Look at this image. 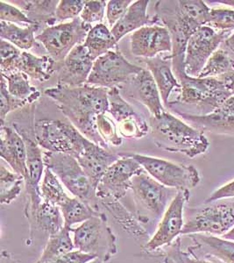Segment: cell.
I'll return each mask as SVG.
<instances>
[{
    "label": "cell",
    "mask_w": 234,
    "mask_h": 263,
    "mask_svg": "<svg viewBox=\"0 0 234 263\" xmlns=\"http://www.w3.org/2000/svg\"><path fill=\"white\" fill-rule=\"evenodd\" d=\"M55 102L62 114L82 135L99 146L111 149L103 141L96 128V118L109 110L108 90L84 84L69 86L57 84L44 91Z\"/></svg>",
    "instance_id": "obj_1"
},
{
    "label": "cell",
    "mask_w": 234,
    "mask_h": 263,
    "mask_svg": "<svg viewBox=\"0 0 234 263\" xmlns=\"http://www.w3.org/2000/svg\"><path fill=\"white\" fill-rule=\"evenodd\" d=\"M154 8L162 26L171 35L173 70L180 81L187 75L184 65L187 43L196 31L207 26L210 8L201 0L158 1Z\"/></svg>",
    "instance_id": "obj_2"
},
{
    "label": "cell",
    "mask_w": 234,
    "mask_h": 263,
    "mask_svg": "<svg viewBox=\"0 0 234 263\" xmlns=\"http://www.w3.org/2000/svg\"><path fill=\"white\" fill-rule=\"evenodd\" d=\"M149 126L156 147L168 152L180 153L194 159L210 147L204 132L168 111L157 118L150 116Z\"/></svg>",
    "instance_id": "obj_3"
},
{
    "label": "cell",
    "mask_w": 234,
    "mask_h": 263,
    "mask_svg": "<svg viewBox=\"0 0 234 263\" xmlns=\"http://www.w3.org/2000/svg\"><path fill=\"white\" fill-rule=\"evenodd\" d=\"M43 160L46 167L56 175L72 197L84 201L96 212L104 213L96 190L75 157L68 154L44 151Z\"/></svg>",
    "instance_id": "obj_4"
},
{
    "label": "cell",
    "mask_w": 234,
    "mask_h": 263,
    "mask_svg": "<svg viewBox=\"0 0 234 263\" xmlns=\"http://www.w3.org/2000/svg\"><path fill=\"white\" fill-rule=\"evenodd\" d=\"M105 213L71 228L75 249L107 262L119 251L118 238Z\"/></svg>",
    "instance_id": "obj_5"
},
{
    "label": "cell",
    "mask_w": 234,
    "mask_h": 263,
    "mask_svg": "<svg viewBox=\"0 0 234 263\" xmlns=\"http://www.w3.org/2000/svg\"><path fill=\"white\" fill-rule=\"evenodd\" d=\"M131 191L138 210L136 216L142 224L160 220L178 192L162 185L145 171L132 178Z\"/></svg>",
    "instance_id": "obj_6"
},
{
    "label": "cell",
    "mask_w": 234,
    "mask_h": 263,
    "mask_svg": "<svg viewBox=\"0 0 234 263\" xmlns=\"http://www.w3.org/2000/svg\"><path fill=\"white\" fill-rule=\"evenodd\" d=\"M34 123L35 121L32 120L28 125L15 122L12 126L24 139L27 147V178L25 186L26 203L24 213L27 220L33 217L43 201L40 185L46 168L42 147H40L34 135Z\"/></svg>",
    "instance_id": "obj_7"
},
{
    "label": "cell",
    "mask_w": 234,
    "mask_h": 263,
    "mask_svg": "<svg viewBox=\"0 0 234 263\" xmlns=\"http://www.w3.org/2000/svg\"><path fill=\"white\" fill-rule=\"evenodd\" d=\"M134 159L142 168L162 185L177 191H190L199 184L201 177L192 165L178 164L162 158L135 153H120Z\"/></svg>",
    "instance_id": "obj_8"
},
{
    "label": "cell",
    "mask_w": 234,
    "mask_h": 263,
    "mask_svg": "<svg viewBox=\"0 0 234 263\" xmlns=\"http://www.w3.org/2000/svg\"><path fill=\"white\" fill-rule=\"evenodd\" d=\"M179 82L182 86L180 96L177 101L169 102L168 106L177 104L194 105L201 110V114H209L231 97L219 78H192L186 75Z\"/></svg>",
    "instance_id": "obj_9"
},
{
    "label": "cell",
    "mask_w": 234,
    "mask_h": 263,
    "mask_svg": "<svg viewBox=\"0 0 234 263\" xmlns=\"http://www.w3.org/2000/svg\"><path fill=\"white\" fill-rule=\"evenodd\" d=\"M233 227L234 201H216L190 210L182 235L204 233L222 237Z\"/></svg>",
    "instance_id": "obj_10"
},
{
    "label": "cell",
    "mask_w": 234,
    "mask_h": 263,
    "mask_svg": "<svg viewBox=\"0 0 234 263\" xmlns=\"http://www.w3.org/2000/svg\"><path fill=\"white\" fill-rule=\"evenodd\" d=\"M34 135L42 149L74 157L88 140L69 121L48 119L35 121Z\"/></svg>",
    "instance_id": "obj_11"
},
{
    "label": "cell",
    "mask_w": 234,
    "mask_h": 263,
    "mask_svg": "<svg viewBox=\"0 0 234 263\" xmlns=\"http://www.w3.org/2000/svg\"><path fill=\"white\" fill-rule=\"evenodd\" d=\"M92 27L84 24L80 17L72 21L46 27L38 33L36 41L56 63L63 62L73 48L84 44Z\"/></svg>",
    "instance_id": "obj_12"
},
{
    "label": "cell",
    "mask_w": 234,
    "mask_h": 263,
    "mask_svg": "<svg viewBox=\"0 0 234 263\" xmlns=\"http://www.w3.org/2000/svg\"><path fill=\"white\" fill-rule=\"evenodd\" d=\"M143 70V68L130 63L119 48L109 51L94 61L87 84L107 90L122 87Z\"/></svg>",
    "instance_id": "obj_13"
},
{
    "label": "cell",
    "mask_w": 234,
    "mask_h": 263,
    "mask_svg": "<svg viewBox=\"0 0 234 263\" xmlns=\"http://www.w3.org/2000/svg\"><path fill=\"white\" fill-rule=\"evenodd\" d=\"M189 191H179L160 219L153 235L147 239L143 251L151 254L171 245L182 235L184 227V208L189 201Z\"/></svg>",
    "instance_id": "obj_14"
},
{
    "label": "cell",
    "mask_w": 234,
    "mask_h": 263,
    "mask_svg": "<svg viewBox=\"0 0 234 263\" xmlns=\"http://www.w3.org/2000/svg\"><path fill=\"white\" fill-rule=\"evenodd\" d=\"M231 34L219 32L209 26H204L196 31L187 43L184 61L187 75L198 78L210 57Z\"/></svg>",
    "instance_id": "obj_15"
},
{
    "label": "cell",
    "mask_w": 234,
    "mask_h": 263,
    "mask_svg": "<svg viewBox=\"0 0 234 263\" xmlns=\"http://www.w3.org/2000/svg\"><path fill=\"white\" fill-rule=\"evenodd\" d=\"M109 167L96 186V194L99 200L114 199L120 201L131 190L132 178L144 171L134 159L121 156Z\"/></svg>",
    "instance_id": "obj_16"
},
{
    "label": "cell",
    "mask_w": 234,
    "mask_h": 263,
    "mask_svg": "<svg viewBox=\"0 0 234 263\" xmlns=\"http://www.w3.org/2000/svg\"><path fill=\"white\" fill-rule=\"evenodd\" d=\"M108 114L123 139L140 140L150 133L149 123L124 99L118 87L108 90Z\"/></svg>",
    "instance_id": "obj_17"
},
{
    "label": "cell",
    "mask_w": 234,
    "mask_h": 263,
    "mask_svg": "<svg viewBox=\"0 0 234 263\" xmlns=\"http://www.w3.org/2000/svg\"><path fill=\"white\" fill-rule=\"evenodd\" d=\"M130 50L132 55L143 59L172 53L171 35L162 25L142 27L131 34Z\"/></svg>",
    "instance_id": "obj_18"
},
{
    "label": "cell",
    "mask_w": 234,
    "mask_h": 263,
    "mask_svg": "<svg viewBox=\"0 0 234 263\" xmlns=\"http://www.w3.org/2000/svg\"><path fill=\"white\" fill-rule=\"evenodd\" d=\"M94 61L84 44L77 45L65 59L57 63V84L80 86L87 84Z\"/></svg>",
    "instance_id": "obj_19"
},
{
    "label": "cell",
    "mask_w": 234,
    "mask_h": 263,
    "mask_svg": "<svg viewBox=\"0 0 234 263\" xmlns=\"http://www.w3.org/2000/svg\"><path fill=\"white\" fill-rule=\"evenodd\" d=\"M75 157L96 190L103 176L111 165L117 162L120 156L88 139Z\"/></svg>",
    "instance_id": "obj_20"
},
{
    "label": "cell",
    "mask_w": 234,
    "mask_h": 263,
    "mask_svg": "<svg viewBox=\"0 0 234 263\" xmlns=\"http://www.w3.org/2000/svg\"><path fill=\"white\" fill-rule=\"evenodd\" d=\"M126 85L128 86V97L144 105L151 117L157 118L165 112L159 89L149 70L143 69Z\"/></svg>",
    "instance_id": "obj_21"
},
{
    "label": "cell",
    "mask_w": 234,
    "mask_h": 263,
    "mask_svg": "<svg viewBox=\"0 0 234 263\" xmlns=\"http://www.w3.org/2000/svg\"><path fill=\"white\" fill-rule=\"evenodd\" d=\"M0 155L12 171L27 178V147L24 139L12 126H1Z\"/></svg>",
    "instance_id": "obj_22"
},
{
    "label": "cell",
    "mask_w": 234,
    "mask_h": 263,
    "mask_svg": "<svg viewBox=\"0 0 234 263\" xmlns=\"http://www.w3.org/2000/svg\"><path fill=\"white\" fill-rule=\"evenodd\" d=\"M188 236L193 241V245L187 248L193 257H212L223 263H234V242L204 233H196Z\"/></svg>",
    "instance_id": "obj_23"
},
{
    "label": "cell",
    "mask_w": 234,
    "mask_h": 263,
    "mask_svg": "<svg viewBox=\"0 0 234 263\" xmlns=\"http://www.w3.org/2000/svg\"><path fill=\"white\" fill-rule=\"evenodd\" d=\"M149 0H137L132 2L123 16L111 31L118 43L128 33H134L142 27L153 25H160L161 21L158 16L147 14Z\"/></svg>",
    "instance_id": "obj_24"
},
{
    "label": "cell",
    "mask_w": 234,
    "mask_h": 263,
    "mask_svg": "<svg viewBox=\"0 0 234 263\" xmlns=\"http://www.w3.org/2000/svg\"><path fill=\"white\" fill-rule=\"evenodd\" d=\"M143 62L147 66V70L153 76L164 106L168 107V99L171 93L174 90H181L182 88L173 70L171 54L168 57H162V54H160L150 59H143Z\"/></svg>",
    "instance_id": "obj_25"
},
{
    "label": "cell",
    "mask_w": 234,
    "mask_h": 263,
    "mask_svg": "<svg viewBox=\"0 0 234 263\" xmlns=\"http://www.w3.org/2000/svg\"><path fill=\"white\" fill-rule=\"evenodd\" d=\"M28 222L30 230L27 245L32 244L35 233H42L48 238L65 227L60 207L44 200L42 201L34 215Z\"/></svg>",
    "instance_id": "obj_26"
},
{
    "label": "cell",
    "mask_w": 234,
    "mask_h": 263,
    "mask_svg": "<svg viewBox=\"0 0 234 263\" xmlns=\"http://www.w3.org/2000/svg\"><path fill=\"white\" fill-rule=\"evenodd\" d=\"M184 121L200 131L216 134H234V114L220 108L209 114H192L174 111Z\"/></svg>",
    "instance_id": "obj_27"
},
{
    "label": "cell",
    "mask_w": 234,
    "mask_h": 263,
    "mask_svg": "<svg viewBox=\"0 0 234 263\" xmlns=\"http://www.w3.org/2000/svg\"><path fill=\"white\" fill-rule=\"evenodd\" d=\"M99 201L103 212L108 213L122 230L138 240L148 239V232L140 222L136 214L131 213L120 201L114 199Z\"/></svg>",
    "instance_id": "obj_28"
},
{
    "label": "cell",
    "mask_w": 234,
    "mask_h": 263,
    "mask_svg": "<svg viewBox=\"0 0 234 263\" xmlns=\"http://www.w3.org/2000/svg\"><path fill=\"white\" fill-rule=\"evenodd\" d=\"M57 63L50 55L38 57L28 51H22L16 70L38 82H47L56 73Z\"/></svg>",
    "instance_id": "obj_29"
},
{
    "label": "cell",
    "mask_w": 234,
    "mask_h": 263,
    "mask_svg": "<svg viewBox=\"0 0 234 263\" xmlns=\"http://www.w3.org/2000/svg\"><path fill=\"white\" fill-rule=\"evenodd\" d=\"M58 0H15L11 3L17 4L20 9L26 13L33 24L43 30L46 27L57 24L55 12L59 5Z\"/></svg>",
    "instance_id": "obj_30"
},
{
    "label": "cell",
    "mask_w": 234,
    "mask_h": 263,
    "mask_svg": "<svg viewBox=\"0 0 234 263\" xmlns=\"http://www.w3.org/2000/svg\"><path fill=\"white\" fill-rule=\"evenodd\" d=\"M38 26L21 27L5 21H0L1 40L10 42L22 51L30 50L36 44L37 32H42Z\"/></svg>",
    "instance_id": "obj_31"
},
{
    "label": "cell",
    "mask_w": 234,
    "mask_h": 263,
    "mask_svg": "<svg viewBox=\"0 0 234 263\" xmlns=\"http://www.w3.org/2000/svg\"><path fill=\"white\" fill-rule=\"evenodd\" d=\"M117 44L111 29L103 23L92 27L84 43L93 61L118 48Z\"/></svg>",
    "instance_id": "obj_32"
},
{
    "label": "cell",
    "mask_w": 234,
    "mask_h": 263,
    "mask_svg": "<svg viewBox=\"0 0 234 263\" xmlns=\"http://www.w3.org/2000/svg\"><path fill=\"white\" fill-rule=\"evenodd\" d=\"M71 228H64L47 239L42 254L35 263H46L75 250Z\"/></svg>",
    "instance_id": "obj_33"
},
{
    "label": "cell",
    "mask_w": 234,
    "mask_h": 263,
    "mask_svg": "<svg viewBox=\"0 0 234 263\" xmlns=\"http://www.w3.org/2000/svg\"><path fill=\"white\" fill-rule=\"evenodd\" d=\"M6 79L7 90L16 99L33 105L40 99L41 92L31 84L29 78L23 72L15 70L8 74H1Z\"/></svg>",
    "instance_id": "obj_34"
},
{
    "label": "cell",
    "mask_w": 234,
    "mask_h": 263,
    "mask_svg": "<svg viewBox=\"0 0 234 263\" xmlns=\"http://www.w3.org/2000/svg\"><path fill=\"white\" fill-rule=\"evenodd\" d=\"M59 207L64 219V224L69 228H73L74 226L81 224L90 218L104 213L96 212L84 201L75 197H69Z\"/></svg>",
    "instance_id": "obj_35"
},
{
    "label": "cell",
    "mask_w": 234,
    "mask_h": 263,
    "mask_svg": "<svg viewBox=\"0 0 234 263\" xmlns=\"http://www.w3.org/2000/svg\"><path fill=\"white\" fill-rule=\"evenodd\" d=\"M26 182L21 177L12 170L6 167L2 161L0 167V203L10 204L18 198L25 188Z\"/></svg>",
    "instance_id": "obj_36"
},
{
    "label": "cell",
    "mask_w": 234,
    "mask_h": 263,
    "mask_svg": "<svg viewBox=\"0 0 234 263\" xmlns=\"http://www.w3.org/2000/svg\"><path fill=\"white\" fill-rule=\"evenodd\" d=\"M65 189L66 188L63 186L56 175L51 170L46 167L40 185L42 199L60 206L64 201L70 197L67 193Z\"/></svg>",
    "instance_id": "obj_37"
},
{
    "label": "cell",
    "mask_w": 234,
    "mask_h": 263,
    "mask_svg": "<svg viewBox=\"0 0 234 263\" xmlns=\"http://www.w3.org/2000/svg\"><path fill=\"white\" fill-rule=\"evenodd\" d=\"M234 70V60L225 48H219L210 57L198 78H216Z\"/></svg>",
    "instance_id": "obj_38"
},
{
    "label": "cell",
    "mask_w": 234,
    "mask_h": 263,
    "mask_svg": "<svg viewBox=\"0 0 234 263\" xmlns=\"http://www.w3.org/2000/svg\"><path fill=\"white\" fill-rule=\"evenodd\" d=\"M96 128L100 137L110 148L120 147L123 144V138L118 131L116 123L106 114L99 115L96 118Z\"/></svg>",
    "instance_id": "obj_39"
},
{
    "label": "cell",
    "mask_w": 234,
    "mask_h": 263,
    "mask_svg": "<svg viewBox=\"0 0 234 263\" xmlns=\"http://www.w3.org/2000/svg\"><path fill=\"white\" fill-rule=\"evenodd\" d=\"M208 26L219 32L231 33L234 30L233 8H210Z\"/></svg>",
    "instance_id": "obj_40"
},
{
    "label": "cell",
    "mask_w": 234,
    "mask_h": 263,
    "mask_svg": "<svg viewBox=\"0 0 234 263\" xmlns=\"http://www.w3.org/2000/svg\"><path fill=\"white\" fill-rule=\"evenodd\" d=\"M0 123L1 126L6 125V118L7 115L12 111L20 110L21 108H24L27 105H29L27 102L16 99L14 97L10 94L7 90L6 79L1 77V88H0Z\"/></svg>",
    "instance_id": "obj_41"
},
{
    "label": "cell",
    "mask_w": 234,
    "mask_h": 263,
    "mask_svg": "<svg viewBox=\"0 0 234 263\" xmlns=\"http://www.w3.org/2000/svg\"><path fill=\"white\" fill-rule=\"evenodd\" d=\"M107 1L105 0H88L85 1L80 18L84 24L94 27L101 24L106 12Z\"/></svg>",
    "instance_id": "obj_42"
},
{
    "label": "cell",
    "mask_w": 234,
    "mask_h": 263,
    "mask_svg": "<svg viewBox=\"0 0 234 263\" xmlns=\"http://www.w3.org/2000/svg\"><path fill=\"white\" fill-rule=\"evenodd\" d=\"M22 50L10 42L1 40L0 42V59L1 74H8L15 71L16 66L21 57Z\"/></svg>",
    "instance_id": "obj_43"
},
{
    "label": "cell",
    "mask_w": 234,
    "mask_h": 263,
    "mask_svg": "<svg viewBox=\"0 0 234 263\" xmlns=\"http://www.w3.org/2000/svg\"><path fill=\"white\" fill-rule=\"evenodd\" d=\"M86 0H61L55 12V18L59 23L72 21L79 18Z\"/></svg>",
    "instance_id": "obj_44"
},
{
    "label": "cell",
    "mask_w": 234,
    "mask_h": 263,
    "mask_svg": "<svg viewBox=\"0 0 234 263\" xmlns=\"http://www.w3.org/2000/svg\"><path fill=\"white\" fill-rule=\"evenodd\" d=\"M0 20L1 21L18 25L21 27H28L34 25L22 10L13 6L10 2L5 1H0Z\"/></svg>",
    "instance_id": "obj_45"
},
{
    "label": "cell",
    "mask_w": 234,
    "mask_h": 263,
    "mask_svg": "<svg viewBox=\"0 0 234 263\" xmlns=\"http://www.w3.org/2000/svg\"><path fill=\"white\" fill-rule=\"evenodd\" d=\"M132 0H110L107 1L106 6V20L108 22L109 27L112 28L118 22L123 18L126 11L132 5Z\"/></svg>",
    "instance_id": "obj_46"
},
{
    "label": "cell",
    "mask_w": 234,
    "mask_h": 263,
    "mask_svg": "<svg viewBox=\"0 0 234 263\" xmlns=\"http://www.w3.org/2000/svg\"><path fill=\"white\" fill-rule=\"evenodd\" d=\"M94 259H96V257L93 255L85 254L84 252L75 249L57 259L46 263H88Z\"/></svg>",
    "instance_id": "obj_47"
},
{
    "label": "cell",
    "mask_w": 234,
    "mask_h": 263,
    "mask_svg": "<svg viewBox=\"0 0 234 263\" xmlns=\"http://www.w3.org/2000/svg\"><path fill=\"white\" fill-rule=\"evenodd\" d=\"M234 198V180L226 183L220 188L217 189L215 192L210 194L204 203H210L216 201L224 200V199H231Z\"/></svg>",
    "instance_id": "obj_48"
},
{
    "label": "cell",
    "mask_w": 234,
    "mask_h": 263,
    "mask_svg": "<svg viewBox=\"0 0 234 263\" xmlns=\"http://www.w3.org/2000/svg\"><path fill=\"white\" fill-rule=\"evenodd\" d=\"M182 256H183V262L184 263H223L222 261L212 257H193L192 255H190L187 252L183 251Z\"/></svg>",
    "instance_id": "obj_49"
},
{
    "label": "cell",
    "mask_w": 234,
    "mask_h": 263,
    "mask_svg": "<svg viewBox=\"0 0 234 263\" xmlns=\"http://www.w3.org/2000/svg\"><path fill=\"white\" fill-rule=\"evenodd\" d=\"M219 79L222 82L226 90L231 93V96H234V70L219 77Z\"/></svg>",
    "instance_id": "obj_50"
},
{
    "label": "cell",
    "mask_w": 234,
    "mask_h": 263,
    "mask_svg": "<svg viewBox=\"0 0 234 263\" xmlns=\"http://www.w3.org/2000/svg\"><path fill=\"white\" fill-rule=\"evenodd\" d=\"M223 48L225 50L234 54V33H231L227 39L225 40L222 44Z\"/></svg>",
    "instance_id": "obj_51"
},
{
    "label": "cell",
    "mask_w": 234,
    "mask_h": 263,
    "mask_svg": "<svg viewBox=\"0 0 234 263\" xmlns=\"http://www.w3.org/2000/svg\"><path fill=\"white\" fill-rule=\"evenodd\" d=\"M0 263H17L9 252L3 250L0 254Z\"/></svg>",
    "instance_id": "obj_52"
},
{
    "label": "cell",
    "mask_w": 234,
    "mask_h": 263,
    "mask_svg": "<svg viewBox=\"0 0 234 263\" xmlns=\"http://www.w3.org/2000/svg\"><path fill=\"white\" fill-rule=\"evenodd\" d=\"M221 238L223 239H227V240H231L234 242V227L231 228V230L225 233V235H223Z\"/></svg>",
    "instance_id": "obj_53"
},
{
    "label": "cell",
    "mask_w": 234,
    "mask_h": 263,
    "mask_svg": "<svg viewBox=\"0 0 234 263\" xmlns=\"http://www.w3.org/2000/svg\"><path fill=\"white\" fill-rule=\"evenodd\" d=\"M216 2L224 5V6H229L234 9V0H218Z\"/></svg>",
    "instance_id": "obj_54"
},
{
    "label": "cell",
    "mask_w": 234,
    "mask_h": 263,
    "mask_svg": "<svg viewBox=\"0 0 234 263\" xmlns=\"http://www.w3.org/2000/svg\"><path fill=\"white\" fill-rule=\"evenodd\" d=\"M88 263H105L102 260H100L99 258H96V259H94V260H90V262Z\"/></svg>",
    "instance_id": "obj_55"
}]
</instances>
